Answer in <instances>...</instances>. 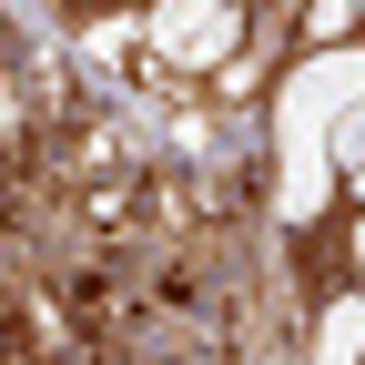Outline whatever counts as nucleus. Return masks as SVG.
I'll list each match as a JSON object with an SVG mask.
<instances>
[{
	"instance_id": "obj_1",
	"label": "nucleus",
	"mask_w": 365,
	"mask_h": 365,
	"mask_svg": "<svg viewBox=\"0 0 365 365\" xmlns=\"http://www.w3.org/2000/svg\"><path fill=\"white\" fill-rule=\"evenodd\" d=\"M143 31H153V51H163V61H182V71H223V61H234V41H244V21H234V11H203V0L153 11Z\"/></svg>"
},
{
	"instance_id": "obj_6",
	"label": "nucleus",
	"mask_w": 365,
	"mask_h": 365,
	"mask_svg": "<svg viewBox=\"0 0 365 365\" xmlns=\"http://www.w3.org/2000/svg\"><path fill=\"white\" fill-rule=\"evenodd\" d=\"M355 274H365V223H355Z\"/></svg>"
},
{
	"instance_id": "obj_3",
	"label": "nucleus",
	"mask_w": 365,
	"mask_h": 365,
	"mask_svg": "<svg viewBox=\"0 0 365 365\" xmlns=\"http://www.w3.org/2000/svg\"><path fill=\"white\" fill-rule=\"evenodd\" d=\"M355 31H365V11H345V0H325V11L304 21V41H314V51H355Z\"/></svg>"
},
{
	"instance_id": "obj_5",
	"label": "nucleus",
	"mask_w": 365,
	"mask_h": 365,
	"mask_svg": "<svg viewBox=\"0 0 365 365\" xmlns=\"http://www.w3.org/2000/svg\"><path fill=\"white\" fill-rule=\"evenodd\" d=\"M345 193H355V203H365V163H355V173H345Z\"/></svg>"
},
{
	"instance_id": "obj_4",
	"label": "nucleus",
	"mask_w": 365,
	"mask_h": 365,
	"mask_svg": "<svg viewBox=\"0 0 365 365\" xmlns=\"http://www.w3.org/2000/svg\"><path fill=\"white\" fill-rule=\"evenodd\" d=\"M355 163H365V102L335 122V173H355Z\"/></svg>"
},
{
	"instance_id": "obj_2",
	"label": "nucleus",
	"mask_w": 365,
	"mask_h": 365,
	"mask_svg": "<svg viewBox=\"0 0 365 365\" xmlns=\"http://www.w3.org/2000/svg\"><path fill=\"white\" fill-rule=\"evenodd\" d=\"M314 365H365V294H335L314 314Z\"/></svg>"
}]
</instances>
